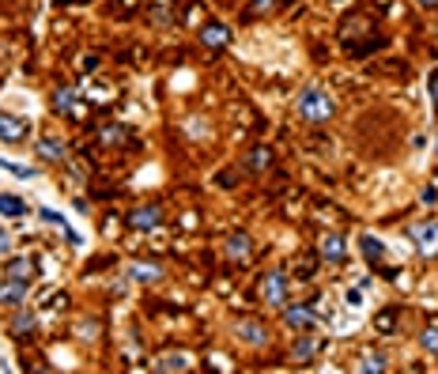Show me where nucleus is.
Returning <instances> with one entry per match:
<instances>
[{
  "label": "nucleus",
  "mask_w": 438,
  "mask_h": 374,
  "mask_svg": "<svg viewBox=\"0 0 438 374\" xmlns=\"http://www.w3.org/2000/svg\"><path fill=\"white\" fill-rule=\"evenodd\" d=\"M295 106H299V117H302V121H310V125H325V121H332V114H336L332 99L317 84L302 87V95H299V102H295Z\"/></svg>",
  "instance_id": "f257e3e1"
},
{
  "label": "nucleus",
  "mask_w": 438,
  "mask_h": 374,
  "mask_svg": "<svg viewBox=\"0 0 438 374\" xmlns=\"http://www.w3.org/2000/svg\"><path fill=\"white\" fill-rule=\"evenodd\" d=\"M261 299L268 306H276V310L287 306V272L284 268H268V272L261 276Z\"/></svg>",
  "instance_id": "f03ea898"
},
{
  "label": "nucleus",
  "mask_w": 438,
  "mask_h": 374,
  "mask_svg": "<svg viewBox=\"0 0 438 374\" xmlns=\"http://www.w3.org/2000/svg\"><path fill=\"white\" fill-rule=\"evenodd\" d=\"M284 325L291 329V333H314L317 314L310 310V303H299V306L287 303V306H284Z\"/></svg>",
  "instance_id": "7ed1b4c3"
},
{
  "label": "nucleus",
  "mask_w": 438,
  "mask_h": 374,
  "mask_svg": "<svg viewBox=\"0 0 438 374\" xmlns=\"http://www.w3.org/2000/svg\"><path fill=\"white\" fill-rule=\"evenodd\" d=\"M125 223L132 231H151V227H159L163 223V204H140V208H132V212L125 215Z\"/></svg>",
  "instance_id": "20e7f679"
},
{
  "label": "nucleus",
  "mask_w": 438,
  "mask_h": 374,
  "mask_svg": "<svg viewBox=\"0 0 438 374\" xmlns=\"http://www.w3.org/2000/svg\"><path fill=\"white\" fill-rule=\"evenodd\" d=\"M234 336H238L242 344H253V348L268 344V329H264L257 318H242V321H234Z\"/></svg>",
  "instance_id": "39448f33"
},
{
  "label": "nucleus",
  "mask_w": 438,
  "mask_h": 374,
  "mask_svg": "<svg viewBox=\"0 0 438 374\" xmlns=\"http://www.w3.org/2000/svg\"><path fill=\"white\" fill-rule=\"evenodd\" d=\"M30 137V121L27 117H15V114H0V140L8 144H19V140Z\"/></svg>",
  "instance_id": "423d86ee"
},
{
  "label": "nucleus",
  "mask_w": 438,
  "mask_h": 374,
  "mask_svg": "<svg viewBox=\"0 0 438 374\" xmlns=\"http://www.w3.org/2000/svg\"><path fill=\"white\" fill-rule=\"evenodd\" d=\"M200 42H204L208 49L231 46V27H227V23H216V19H208V23L200 27Z\"/></svg>",
  "instance_id": "0eeeda50"
},
{
  "label": "nucleus",
  "mask_w": 438,
  "mask_h": 374,
  "mask_svg": "<svg viewBox=\"0 0 438 374\" xmlns=\"http://www.w3.org/2000/svg\"><path fill=\"white\" fill-rule=\"evenodd\" d=\"M34 152H38V159H45V163H68V148L60 137H42Z\"/></svg>",
  "instance_id": "6e6552de"
},
{
  "label": "nucleus",
  "mask_w": 438,
  "mask_h": 374,
  "mask_svg": "<svg viewBox=\"0 0 438 374\" xmlns=\"http://www.w3.org/2000/svg\"><path fill=\"white\" fill-rule=\"evenodd\" d=\"M23 299H27V280H12L8 276L0 283V306H23Z\"/></svg>",
  "instance_id": "1a4fd4ad"
},
{
  "label": "nucleus",
  "mask_w": 438,
  "mask_h": 374,
  "mask_svg": "<svg viewBox=\"0 0 438 374\" xmlns=\"http://www.w3.org/2000/svg\"><path fill=\"white\" fill-rule=\"evenodd\" d=\"M415 250H419L423 257L438 253V223H423V227H415Z\"/></svg>",
  "instance_id": "9d476101"
},
{
  "label": "nucleus",
  "mask_w": 438,
  "mask_h": 374,
  "mask_svg": "<svg viewBox=\"0 0 438 374\" xmlns=\"http://www.w3.org/2000/svg\"><path fill=\"white\" fill-rule=\"evenodd\" d=\"M223 253H227L231 261H249V253H253V238H249V235H242V231H238V235H231V238H227Z\"/></svg>",
  "instance_id": "9b49d317"
},
{
  "label": "nucleus",
  "mask_w": 438,
  "mask_h": 374,
  "mask_svg": "<svg viewBox=\"0 0 438 374\" xmlns=\"http://www.w3.org/2000/svg\"><path fill=\"white\" fill-rule=\"evenodd\" d=\"M268 167H272V148L257 144V148L246 152V170L249 174H261V170H268Z\"/></svg>",
  "instance_id": "f8f14e48"
},
{
  "label": "nucleus",
  "mask_w": 438,
  "mask_h": 374,
  "mask_svg": "<svg viewBox=\"0 0 438 374\" xmlns=\"http://www.w3.org/2000/svg\"><path fill=\"white\" fill-rule=\"evenodd\" d=\"M321 253H325V261L340 265V261L347 257V242H344L340 235H325V238H321Z\"/></svg>",
  "instance_id": "ddd939ff"
},
{
  "label": "nucleus",
  "mask_w": 438,
  "mask_h": 374,
  "mask_svg": "<svg viewBox=\"0 0 438 374\" xmlns=\"http://www.w3.org/2000/svg\"><path fill=\"white\" fill-rule=\"evenodd\" d=\"M314 355H317L314 333H299V340H295V348H291V359H295V363H310Z\"/></svg>",
  "instance_id": "4468645a"
},
{
  "label": "nucleus",
  "mask_w": 438,
  "mask_h": 374,
  "mask_svg": "<svg viewBox=\"0 0 438 374\" xmlns=\"http://www.w3.org/2000/svg\"><path fill=\"white\" fill-rule=\"evenodd\" d=\"M155 366H159V371H189V366H193V359H189L185 351H166V355L155 359Z\"/></svg>",
  "instance_id": "2eb2a0df"
},
{
  "label": "nucleus",
  "mask_w": 438,
  "mask_h": 374,
  "mask_svg": "<svg viewBox=\"0 0 438 374\" xmlns=\"http://www.w3.org/2000/svg\"><path fill=\"white\" fill-rule=\"evenodd\" d=\"M8 329H12V336H15V340H30V333H34V314H30V310L15 314V321H12Z\"/></svg>",
  "instance_id": "dca6fc26"
},
{
  "label": "nucleus",
  "mask_w": 438,
  "mask_h": 374,
  "mask_svg": "<svg viewBox=\"0 0 438 374\" xmlns=\"http://www.w3.org/2000/svg\"><path fill=\"white\" fill-rule=\"evenodd\" d=\"M397 321H400V310H397V306H389V310H382L374 318V329L382 336H389V333H397Z\"/></svg>",
  "instance_id": "f3484780"
},
{
  "label": "nucleus",
  "mask_w": 438,
  "mask_h": 374,
  "mask_svg": "<svg viewBox=\"0 0 438 374\" xmlns=\"http://www.w3.org/2000/svg\"><path fill=\"white\" fill-rule=\"evenodd\" d=\"M95 144H102V148H110V144H128V132L121 129V125H106V129L95 137Z\"/></svg>",
  "instance_id": "a211bd4d"
},
{
  "label": "nucleus",
  "mask_w": 438,
  "mask_h": 374,
  "mask_svg": "<svg viewBox=\"0 0 438 374\" xmlns=\"http://www.w3.org/2000/svg\"><path fill=\"white\" fill-rule=\"evenodd\" d=\"M359 250H362V257H367V261H382V257H385L382 238H374V235H362V238H359Z\"/></svg>",
  "instance_id": "6ab92c4d"
},
{
  "label": "nucleus",
  "mask_w": 438,
  "mask_h": 374,
  "mask_svg": "<svg viewBox=\"0 0 438 374\" xmlns=\"http://www.w3.org/2000/svg\"><path fill=\"white\" fill-rule=\"evenodd\" d=\"M128 276H132L136 283H155V280H163V268H155V265H128Z\"/></svg>",
  "instance_id": "aec40b11"
},
{
  "label": "nucleus",
  "mask_w": 438,
  "mask_h": 374,
  "mask_svg": "<svg viewBox=\"0 0 438 374\" xmlns=\"http://www.w3.org/2000/svg\"><path fill=\"white\" fill-rule=\"evenodd\" d=\"M53 106H57V114H76V95H72V87H57V91H53Z\"/></svg>",
  "instance_id": "412c9836"
},
{
  "label": "nucleus",
  "mask_w": 438,
  "mask_h": 374,
  "mask_svg": "<svg viewBox=\"0 0 438 374\" xmlns=\"http://www.w3.org/2000/svg\"><path fill=\"white\" fill-rule=\"evenodd\" d=\"M30 272H34V261L30 257H12L8 261V276H12V280H30Z\"/></svg>",
  "instance_id": "4be33fe9"
},
{
  "label": "nucleus",
  "mask_w": 438,
  "mask_h": 374,
  "mask_svg": "<svg viewBox=\"0 0 438 374\" xmlns=\"http://www.w3.org/2000/svg\"><path fill=\"white\" fill-rule=\"evenodd\" d=\"M27 212V204H23V197H12V193H0V215H23Z\"/></svg>",
  "instance_id": "5701e85b"
},
{
  "label": "nucleus",
  "mask_w": 438,
  "mask_h": 374,
  "mask_svg": "<svg viewBox=\"0 0 438 374\" xmlns=\"http://www.w3.org/2000/svg\"><path fill=\"white\" fill-rule=\"evenodd\" d=\"M295 276H299V280H314L317 276V257L314 253H302L299 265H295Z\"/></svg>",
  "instance_id": "b1692460"
},
{
  "label": "nucleus",
  "mask_w": 438,
  "mask_h": 374,
  "mask_svg": "<svg viewBox=\"0 0 438 374\" xmlns=\"http://www.w3.org/2000/svg\"><path fill=\"white\" fill-rule=\"evenodd\" d=\"M419 344H423V351H430V355L438 359V325H427L419 333Z\"/></svg>",
  "instance_id": "393cba45"
},
{
  "label": "nucleus",
  "mask_w": 438,
  "mask_h": 374,
  "mask_svg": "<svg viewBox=\"0 0 438 374\" xmlns=\"http://www.w3.org/2000/svg\"><path fill=\"white\" fill-rule=\"evenodd\" d=\"M0 170H8V174H15V178H34L30 167H19V163H8V159H0Z\"/></svg>",
  "instance_id": "a878e982"
},
{
  "label": "nucleus",
  "mask_w": 438,
  "mask_h": 374,
  "mask_svg": "<svg viewBox=\"0 0 438 374\" xmlns=\"http://www.w3.org/2000/svg\"><path fill=\"white\" fill-rule=\"evenodd\" d=\"M359 371H385V355H367V363H359Z\"/></svg>",
  "instance_id": "bb28decb"
},
{
  "label": "nucleus",
  "mask_w": 438,
  "mask_h": 374,
  "mask_svg": "<svg viewBox=\"0 0 438 374\" xmlns=\"http://www.w3.org/2000/svg\"><path fill=\"white\" fill-rule=\"evenodd\" d=\"M272 4H279V0H257V4H249V12H246V16H261V12H268Z\"/></svg>",
  "instance_id": "cd10ccee"
},
{
  "label": "nucleus",
  "mask_w": 438,
  "mask_h": 374,
  "mask_svg": "<svg viewBox=\"0 0 438 374\" xmlns=\"http://www.w3.org/2000/svg\"><path fill=\"white\" fill-rule=\"evenodd\" d=\"M38 215H42V220H45V223H57V227H68V223H65V220H60V215H57V212H49V208H38Z\"/></svg>",
  "instance_id": "c85d7f7f"
},
{
  "label": "nucleus",
  "mask_w": 438,
  "mask_h": 374,
  "mask_svg": "<svg viewBox=\"0 0 438 374\" xmlns=\"http://www.w3.org/2000/svg\"><path fill=\"white\" fill-rule=\"evenodd\" d=\"M430 102H435V110H438V69L430 72Z\"/></svg>",
  "instance_id": "c756f323"
},
{
  "label": "nucleus",
  "mask_w": 438,
  "mask_h": 374,
  "mask_svg": "<svg viewBox=\"0 0 438 374\" xmlns=\"http://www.w3.org/2000/svg\"><path fill=\"white\" fill-rule=\"evenodd\" d=\"M8 250H12V235H8V231L4 227H0V257H4V253Z\"/></svg>",
  "instance_id": "7c9ffc66"
},
{
  "label": "nucleus",
  "mask_w": 438,
  "mask_h": 374,
  "mask_svg": "<svg viewBox=\"0 0 438 374\" xmlns=\"http://www.w3.org/2000/svg\"><path fill=\"white\" fill-rule=\"evenodd\" d=\"M419 8H438V0H415Z\"/></svg>",
  "instance_id": "2f4dec72"
},
{
  "label": "nucleus",
  "mask_w": 438,
  "mask_h": 374,
  "mask_svg": "<svg viewBox=\"0 0 438 374\" xmlns=\"http://www.w3.org/2000/svg\"><path fill=\"white\" fill-rule=\"evenodd\" d=\"M0 371H8V363H4V359H0Z\"/></svg>",
  "instance_id": "473e14b6"
}]
</instances>
